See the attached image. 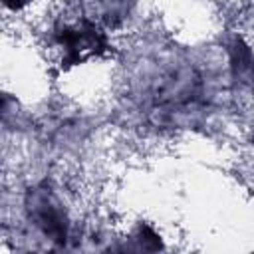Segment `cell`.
<instances>
[{"mask_svg":"<svg viewBox=\"0 0 254 254\" xmlns=\"http://www.w3.org/2000/svg\"><path fill=\"white\" fill-rule=\"evenodd\" d=\"M26 210L32 224L40 228L46 238H50L56 244L67 242V232H69L67 214L58 194L50 187L42 185V187L30 189L26 198Z\"/></svg>","mask_w":254,"mask_h":254,"instance_id":"1","label":"cell"}]
</instances>
